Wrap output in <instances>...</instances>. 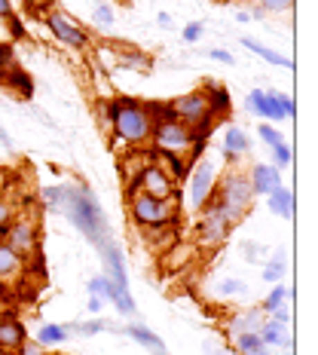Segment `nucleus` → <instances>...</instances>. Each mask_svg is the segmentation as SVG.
Wrapping results in <instances>:
<instances>
[{"label":"nucleus","instance_id":"38","mask_svg":"<svg viewBox=\"0 0 318 355\" xmlns=\"http://www.w3.org/2000/svg\"><path fill=\"white\" fill-rule=\"evenodd\" d=\"M209 55L214 58V62H220V64H233V62H236V58H233L230 53H227V49H211Z\"/></svg>","mask_w":318,"mask_h":355},{"label":"nucleus","instance_id":"14","mask_svg":"<svg viewBox=\"0 0 318 355\" xmlns=\"http://www.w3.org/2000/svg\"><path fill=\"white\" fill-rule=\"evenodd\" d=\"M21 270H25V257H21L6 239H0V282H12V279H19Z\"/></svg>","mask_w":318,"mask_h":355},{"label":"nucleus","instance_id":"3","mask_svg":"<svg viewBox=\"0 0 318 355\" xmlns=\"http://www.w3.org/2000/svg\"><path fill=\"white\" fill-rule=\"evenodd\" d=\"M132 218L141 227H172L175 224V199H157L150 193L129 196Z\"/></svg>","mask_w":318,"mask_h":355},{"label":"nucleus","instance_id":"41","mask_svg":"<svg viewBox=\"0 0 318 355\" xmlns=\"http://www.w3.org/2000/svg\"><path fill=\"white\" fill-rule=\"evenodd\" d=\"M12 16V3L10 0H0V19H10Z\"/></svg>","mask_w":318,"mask_h":355},{"label":"nucleus","instance_id":"37","mask_svg":"<svg viewBox=\"0 0 318 355\" xmlns=\"http://www.w3.org/2000/svg\"><path fill=\"white\" fill-rule=\"evenodd\" d=\"M263 10H272V12H285L294 6V0H260Z\"/></svg>","mask_w":318,"mask_h":355},{"label":"nucleus","instance_id":"22","mask_svg":"<svg viewBox=\"0 0 318 355\" xmlns=\"http://www.w3.org/2000/svg\"><path fill=\"white\" fill-rule=\"evenodd\" d=\"M71 331L62 328V324H43L40 331H37V346H58L68 340Z\"/></svg>","mask_w":318,"mask_h":355},{"label":"nucleus","instance_id":"43","mask_svg":"<svg viewBox=\"0 0 318 355\" xmlns=\"http://www.w3.org/2000/svg\"><path fill=\"white\" fill-rule=\"evenodd\" d=\"M0 141H3V147H6V150H12V138L6 135V129H3V125H0Z\"/></svg>","mask_w":318,"mask_h":355},{"label":"nucleus","instance_id":"5","mask_svg":"<svg viewBox=\"0 0 318 355\" xmlns=\"http://www.w3.org/2000/svg\"><path fill=\"white\" fill-rule=\"evenodd\" d=\"M132 193H150L157 199H175V181L162 172L157 162H150V166H144L141 172H138L135 184L129 187V196Z\"/></svg>","mask_w":318,"mask_h":355},{"label":"nucleus","instance_id":"27","mask_svg":"<svg viewBox=\"0 0 318 355\" xmlns=\"http://www.w3.org/2000/svg\"><path fill=\"white\" fill-rule=\"evenodd\" d=\"M282 272H285V261H282V254H276V257H272V263L263 270V279H266V282H279V279H282Z\"/></svg>","mask_w":318,"mask_h":355},{"label":"nucleus","instance_id":"24","mask_svg":"<svg viewBox=\"0 0 318 355\" xmlns=\"http://www.w3.org/2000/svg\"><path fill=\"white\" fill-rule=\"evenodd\" d=\"M254 349H263L260 331H245V334H236V355H245V352H254Z\"/></svg>","mask_w":318,"mask_h":355},{"label":"nucleus","instance_id":"17","mask_svg":"<svg viewBox=\"0 0 318 355\" xmlns=\"http://www.w3.org/2000/svg\"><path fill=\"white\" fill-rule=\"evenodd\" d=\"M260 340H263V346H291L288 324H282V322H263L260 324Z\"/></svg>","mask_w":318,"mask_h":355},{"label":"nucleus","instance_id":"12","mask_svg":"<svg viewBox=\"0 0 318 355\" xmlns=\"http://www.w3.org/2000/svg\"><path fill=\"white\" fill-rule=\"evenodd\" d=\"M21 343H28V328L16 319L12 309H6L0 315V349H19Z\"/></svg>","mask_w":318,"mask_h":355},{"label":"nucleus","instance_id":"34","mask_svg":"<svg viewBox=\"0 0 318 355\" xmlns=\"http://www.w3.org/2000/svg\"><path fill=\"white\" fill-rule=\"evenodd\" d=\"M6 25H10V34H12V40H25L28 31H25V25H21V19L12 12L10 19H6Z\"/></svg>","mask_w":318,"mask_h":355},{"label":"nucleus","instance_id":"35","mask_svg":"<svg viewBox=\"0 0 318 355\" xmlns=\"http://www.w3.org/2000/svg\"><path fill=\"white\" fill-rule=\"evenodd\" d=\"M202 31H205L202 21H190V25H184V40H187V43H196L199 37H202Z\"/></svg>","mask_w":318,"mask_h":355},{"label":"nucleus","instance_id":"9","mask_svg":"<svg viewBox=\"0 0 318 355\" xmlns=\"http://www.w3.org/2000/svg\"><path fill=\"white\" fill-rule=\"evenodd\" d=\"M211 193H214V166L211 162H199L193 178H190V205L193 209H205Z\"/></svg>","mask_w":318,"mask_h":355},{"label":"nucleus","instance_id":"45","mask_svg":"<svg viewBox=\"0 0 318 355\" xmlns=\"http://www.w3.org/2000/svg\"><path fill=\"white\" fill-rule=\"evenodd\" d=\"M6 313V300H3V294H0V315Z\"/></svg>","mask_w":318,"mask_h":355},{"label":"nucleus","instance_id":"31","mask_svg":"<svg viewBox=\"0 0 318 355\" xmlns=\"http://www.w3.org/2000/svg\"><path fill=\"white\" fill-rule=\"evenodd\" d=\"M98 123L105 132L114 129V107H110V101H101L98 105Z\"/></svg>","mask_w":318,"mask_h":355},{"label":"nucleus","instance_id":"25","mask_svg":"<svg viewBox=\"0 0 318 355\" xmlns=\"http://www.w3.org/2000/svg\"><path fill=\"white\" fill-rule=\"evenodd\" d=\"M288 297H291V288H285V285H276L270 291V297L263 300V313H272V309H279V306H285Z\"/></svg>","mask_w":318,"mask_h":355},{"label":"nucleus","instance_id":"7","mask_svg":"<svg viewBox=\"0 0 318 355\" xmlns=\"http://www.w3.org/2000/svg\"><path fill=\"white\" fill-rule=\"evenodd\" d=\"M46 28L53 31V37L58 43H64V46H71V49H86L89 46V37H86V31L80 25H73V21L64 16L62 10H49L46 12Z\"/></svg>","mask_w":318,"mask_h":355},{"label":"nucleus","instance_id":"42","mask_svg":"<svg viewBox=\"0 0 318 355\" xmlns=\"http://www.w3.org/2000/svg\"><path fill=\"white\" fill-rule=\"evenodd\" d=\"M101 300H105V297H95V294H92V297H89V309H92V313H101V306H105Z\"/></svg>","mask_w":318,"mask_h":355},{"label":"nucleus","instance_id":"11","mask_svg":"<svg viewBox=\"0 0 318 355\" xmlns=\"http://www.w3.org/2000/svg\"><path fill=\"white\" fill-rule=\"evenodd\" d=\"M3 239L10 242V245L16 248L21 257H25V254H31V251L37 248V227L31 224V220H16V224L6 227Z\"/></svg>","mask_w":318,"mask_h":355},{"label":"nucleus","instance_id":"32","mask_svg":"<svg viewBox=\"0 0 318 355\" xmlns=\"http://www.w3.org/2000/svg\"><path fill=\"white\" fill-rule=\"evenodd\" d=\"M107 288H110L107 276H95L92 282H89V294H95V297H107Z\"/></svg>","mask_w":318,"mask_h":355},{"label":"nucleus","instance_id":"44","mask_svg":"<svg viewBox=\"0 0 318 355\" xmlns=\"http://www.w3.org/2000/svg\"><path fill=\"white\" fill-rule=\"evenodd\" d=\"M245 355H270V349L263 346V349H254V352H245Z\"/></svg>","mask_w":318,"mask_h":355},{"label":"nucleus","instance_id":"19","mask_svg":"<svg viewBox=\"0 0 318 355\" xmlns=\"http://www.w3.org/2000/svg\"><path fill=\"white\" fill-rule=\"evenodd\" d=\"M0 77H3L6 83H12V86H16L19 92L25 95V98H31V95H34V83H31V77H28L25 71H19L16 64H12V68H6V71H0Z\"/></svg>","mask_w":318,"mask_h":355},{"label":"nucleus","instance_id":"8","mask_svg":"<svg viewBox=\"0 0 318 355\" xmlns=\"http://www.w3.org/2000/svg\"><path fill=\"white\" fill-rule=\"evenodd\" d=\"M172 107H175V116H177V120L187 123V125H196V123H202L205 116H211L209 98H205L202 89H193V92L181 95L177 101H172Z\"/></svg>","mask_w":318,"mask_h":355},{"label":"nucleus","instance_id":"2","mask_svg":"<svg viewBox=\"0 0 318 355\" xmlns=\"http://www.w3.org/2000/svg\"><path fill=\"white\" fill-rule=\"evenodd\" d=\"M110 107H114V135L120 138L125 144H144L147 138H150L153 132V123L150 116H147V110L141 101L135 98H114L110 101Z\"/></svg>","mask_w":318,"mask_h":355},{"label":"nucleus","instance_id":"15","mask_svg":"<svg viewBox=\"0 0 318 355\" xmlns=\"http://www.w3.org/2000/svg\"><path fill=\"white\" fill-rule=\"evenodd\" d=\"M205 98H209V110H211V116H224V114H230V92H227L224 86H218V83H205Z\"/></svg>","mask_w":318,"mask_h":355},{"label":"nucleus","instance_id":"4","mask_svg":"<svg viewBox=\"0 0 318 355\" xmlns=\"http://www.w3.org/2000/svg\"><path fill=\"white\" fill-rule=\"evenodd\" d=\"M248 107L254 110L263 120H291L297 114L291 95H279V92H263V89H254L248 95Z\"/></svg>","mask_w":318,"mask_h":355},{"label":"nucleus","instance_id":"40","mask_svg":"<svg viewBox=\"0 0 318 355\" xmlns=\"http://www.w3.org/2000/svg\"><path fill=\"white\" fill-rule=\"evenodd\" d=\"M260 245H254V242H245V257L248 261H257V257H260Z\"/></svg>","mask_w":318,"mask_h":355},{"label":"nucleus","instance_id":"36","mask_svg":"<svg viewBox=\"0 0 318 355\" xmlns=\"http://www.w3.org/2000/svg\"><path fill=\"white\" fill-rule=\"evenodd\" d=\"M12 43H0V71H6V68H12Z\"/></svg>","mask_w":318,"mask_h":355},{"label":"nucleus","instance_id":"28","mask_svg":"<svg viewBox=\"0 0 318 355\" xmlns=\"http://www.w3.org/2000/svg\"><path fill=\"white\" fill-rule=\"evenodd\" d=\"M257 135H260V141H263V144H270V147L282 144V132H279V129H272L270 123H263L260 129H257Z\"/></svg>","mask_w":318,"mask_h":355},{"label":"nucleus","instance_id":"1","mask_svg":"<svg viewBox=\"0 0 318 355\" xmlns=\"http://www.w3.org/2000/svg\"><path fill=\"white\" fill-rule=\"evenodd\" d=\"M73 224L83 230L92 242L105 239V211L98 209V202H95V193L83 184H77V187H68V193H64V202L58 205Z\"/></svg>","mask_w":318,"mask_h":355},{"label":"nucleus","instance_id":"23","mask_svg":"<svg viewBox=\"0 0 318 355\" xmlns=\"http://www.w3.org/2000/svg\"><path fill=\"white\" fill-rule=\"evenodd\" d=\"M125 334H129V337H135L138 343H144L147 349H153L157 355H162V340H159L157 334H153V331H147L144 324H129V328H125Z\"/></svg>","mask_w":318,"mask_h":355},{"label":"nucleus","instance_id":"18","mask_svg":"<svg viewBox=\"0 0 318 355\" xmlns=\"http://www.w3.org/2000/svg\"><path fill=\"white\" fill-rule=\"evenodd\" d=\"M242 43H245V49H251V53H254V55H260L263 62L276 64V68H288V71L294 68V62H291V58L279 55L276 49H270V46H260V43H257V40H251V37H245V40H242Z\"/></svg>","mask_w":318,"mask_h":355},{"label":"nucleus","instance_id":"13","mask_svg":"<svg viewBox=\"0 0 318 355\" xmlns=\"http://www.w3.org/2000/svg\"><path fill=\"white\" fill-rule=\"evenodd\" d=\"M248 184H251V193L254 196H270L272 190L282 184V175H279L276 166H263V162H257V166L251 168Z\"/></svg>","mask_w":318,"mask_h":355},{"label":"nucleus","instance_id":"30","mask_svg":"<svg viewBox=\"0 0 318 355\" xmlns=\"http://www.w3.org/2000/svg\"><path fill=\"white\" fill-rule=\"evenodd\" d=\"M272 159H276V168L291 166V147H288L285 141H282V144H276V147H272Z\"/></svg>","mask_w":318,"mask_h":355},{"label":"nucleus","instance_id":"20","mask_svg":"<svg viewBox=\"0 0 318 355\" xmlns=\"http://www.w3.org/2000/svg\"><path fill=\"white\" fill-rule=\"evenodd\" d=\"M248 135L245 132L239 129V125H230V129H227V138H224V147H227V153H230V157H242V153L248 150Z\"/></svg>","mask_w":318,"mask_h":355},{"label":"nucleus","instance_id":"10","mask_svg":"<svg viewBox=\"0 0 318 355\" xmlns=\"http://www.w3.org/2000/svg\"><path fill=\"white\" fill-rule=\"evenodd\" d=\"M196 233H199V242H202V245L214 248V245H220V242L230 236V224H227V220L209 205L205 214H202V220H199V230Z\"/></svg>","mask_w":318,"mask_h":355},{"label":"nucleus","instance_id":"6","mask_svg":"<svg viewBox=\"0 0 318 355\" xmlns=\"http://www.w3.org/2000/svg\"><path fill=\"white\" fill-rule=\"evenodd\" d=\"M150 138L157 141L159 150H190L193 147V132H190V125L187 123H181V120H172V123H157L153 125V132H150Z\"/></svg>","mask_w":318,"mask_h":355},{"label":"nucleus","instance_id":"33","mask_svg":"<svg viewBox=\"0 0 318 355\" xmlns=\"http://www.w3.org/2000/svg\"><path fill=\"white\" fill-rule=\"evenodd\" d=\"M10 224H12V205L0 199V239L6 236V227H10Z\"/></svg>","mask_w":318,"mask_h":355},{"label":"nucleus","instance_id":"39","mask_svg":"<svg viewBox=\"0 0 318 355\" xmlns=\"http://www.w3.org/2000/svg\"><path fill=\"white\" fill-rule=\"evenodd\" d=\"M19 355H53V352L37 349V343H21V346H19Z\"/></svg>","mask_w":318,"mask_h":355},{"label":"nucleus","instance_id":"21","mask_svg":"<svg viewBox=\"0 0 318 355\" xmlns=\"http://www.w3.org/2000/svg\"><path fill=\"white\" fill-rule=\"evenodd\" d=\"M260 324H263V315L257 309H248L242 315H233L230 328H233V334H245V331H260Z\"/></svg>","mask_w":318,"mask_h":355},{"label":"nucleus","instance_id":"16","mask_svg":"<svg viewBox=\"0 0 318 355\" xmlns=\"http://www.w3.org/2000/svg\"><path fill=\"white\" fill-rule=\"evenodd\" d=\"M270 211L279 214V218H285V220L294 218V193L288 187H282V184L270 193Z\"/></svg>","mask_w":318,"mask_h":355},{"label":"nucleus","instance_id":"26","mask_svg":"<svg viewBox=\"0 0 318 355\" xmlns=\"http://www.w3.org/2000/svg\"><path fill=\"white\" fill-rule=\"evenodd\" d=\"M92 16H95V25H98V28H110V25H114V10H110L107 3H95Z\"/></svg>","mask_w":318,"mask_h":355},{"label":"nucleus","instance_id":"29","mask_svg":"<svg viewBox=\"0 0 318 355\" xmlns=\"http://www.w3.org/2000/svg\"><path fill=\"white\" fill-rule=\"evenodd\" d=\"M248 288L245 282H239V279H224V282L218 285V294H224V297H230V294H245Z\"/></svg>","mask_w":318,"mask_h":355}]
</instances>
